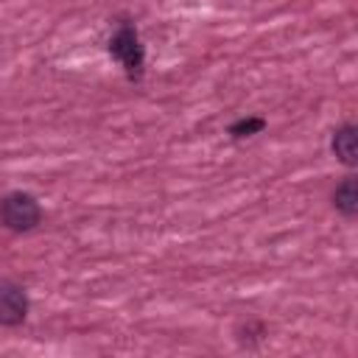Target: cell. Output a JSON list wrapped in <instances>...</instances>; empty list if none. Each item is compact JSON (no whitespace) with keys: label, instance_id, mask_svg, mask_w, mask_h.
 Segmentation results:
<instances>
[{"label":"cell","instance_id":"2","mask_svg":"<svg viewBox=\"0 0 358 358\" xmlns=\"http://www.w3.org/2000/svg\"><path fill=\"white\" fill-rule=\"evenodd\" d=\"M109 53L126 67V73H129L131 78L140 76V67H143V48H140L137 34H134L129 25H123V28L112 36V42H109Z\"/></svg>","mask_w":358,"mask_h":358},{"label":"cell","instance_id":"5","mask_svg":"<svg viewBox=\"0 0 358 358\" xmlns=\"http://www.w3.org/2000/svg\"><path fill=\"white\" fill-rule=\"evenodd\" d=\"M333 204H336V210H341V213L350 215V218L358 213V187H355V179H352V176H347V179L336 187Z\"/></svg>","mask_w":358,"mask_h":358},{"label":"cell","instance_id":"3","mask_svg":"<svg viewBox=\"0 0 358 358\" xmlns=\"http://www.w3.org/2000/svg\"><path fill=\"white\" fill-rule=\"evenodd\" d=\"M28 313V299L20 285L0 280V324H20Z\"/></svg>","mask_w":358,"mask_h":358},{"label":"cell","instance_id":"6","mask_svg":"<svg viewBox=\"0 0 358 358\" xmlns=\"http://www.w3.org/2000/svg\"><path fill=\"white\" fill-rule=\"evenodd\" d=\"M266 123L260 120V117H249V120H238L232 129H229V134H235V137H246V134H252V131H260Z\"/></svg>","mask_w":358,"mask_h":358},{"label":"cell","instance_id":"4","mask_svg":"<svg viewBox=\"0 0 358 358\" xmlns=\"http://www.w3.org/2000/svg\"><path fill=\"white\" fill-rule=\"evenodd\" d=\"M333 151L344 165H355L358 159V145H355V126H344L333 137Z\"/></svg>","mask_w":358,"mask_h":358},{"label":"cell","instance_id":"1","mask_svg":"<svg viewBox=\"0 0 358 358\" xmlns=\"http://www.w3.org/2000/svg\"><path fill=\"white\" fill-rule=\"evenodd\" d=\"M0 218H3V224L8 229L25 232V229H34L39 224L42 210H39V204H36L34 196H28V193H11L0 204Z\"/></svg>","mask_w":358,"mask_h":358}]
</instances>
